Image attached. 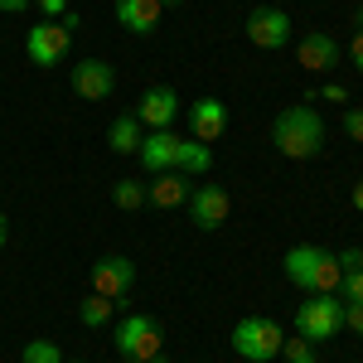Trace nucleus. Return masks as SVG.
Instances as JSON below:
<instances>
[{
	"label": "nucleus",
	"instance_id": "f257e3e1",
	"mask_svg": "<svg viewBox=\"0 0 363 363\" xmlns=\"http://www.w3.org/2000/svg\"><path fill=\"white\" fill-rule=\"evenodd\" d=\"M286 281L301 286L306 296H339V281H344V267H339L335 252L315 247V242H301V247L286 252Z\"/></svg>",
	"mask_w": 363,
	"mask_h": 363
},
{
	"label": "nucleus",
	"instance_id": "f03ea898",
	"mask_svg": "<svg viewBox=\"0 0 363 363\" xmlns=\"http://www.w3.org/2000/svg\"><path fill=\"white\" fill-rule=\"evenodd\" d=\"M272 140H277V150L286 160H310V155H320V145H325V121L315 107H286V112L272 121Z\"/></svg>",
	"mask_w": 363,
	"mask_h": 363
},
{
	"label": "nucleus",
	"instance_id": "7ed1b4c3",
	"mask_svg": "<svg viewBox=\"0 0 363 363\" xmlns=\"http://www.w3.org/2000/svg\"><path fill=\"white\" fill-rule=\"evenodd\" d=\"M344 330V301L339 296H310L296 310V335L310 339V344H325Z\"/></svg>",
	"mask_w": 363,
	"mask_h": 363
},
{
	"label": "nucleus",
	"instance_id": "20e7f679",
	"mask_svg": "<svg viewBox=\"0 0 363 363\" xmlns=\"http://www.w3.org/2000/svg\"><path fill=\"white\" fill-rule=\"evenodd\" d=\"M281 344H286L281 325L277 320H262V315L238 320V330H233V349H238L247 363H272L281 354Z\"/></svg>",
	"mask_w": 363,
	"mask_h": 363
},
{
	"label": "nucleus",
	"instance_id": "39448f33",
	"mask_svg": "<svg viewBox=\"0 0 363 363\" xmlns=\"http://www.w3.org/2000/svg\"><path fill=\"white\" fill-rule=\"evenodd\" d=\"M160 344H165V335H160V325H155L150 315H126V320L116 325V349H121V359L150 363L160 354Z\"/></svg>",
	"mask_w": 363,
	"mask_h": 363
},
{
	"label": "nucleus",
	"instance_id": "423d86ee",
	"mask_svg": "<svg viewBox=\"0 0 363 363\" xmlns=\"http://www.w3.org/2000/svg\"><path fill=\"white\" fill-rule=\"evenodd\" d=\"M68 44H73V29L63 20H39V25L25 34V54L39 63V68H54L68 58Z\"/></svg>",
	"mask_w": 363,
	"mask_h": 363
},
{
	"label": "nucleus",
	"instance_id": "0eeeda50",
	"mask_svg": "<svg viewBox=\"0 0 363 363\" xmlns=\"http://www.w3.org/2000/svg\"><path fill=\"white\" fill-rule=\"evenodd\" d=\"M247 39L257 49H286L291 44V15L277 5H257L247 15Z\"/></svg>",
	"mask_w": 363,
	"mask_h": 363
},
{
	"label": "nucleus",
	"instance_id": "6e6552de",
	"mask_svg": "<svg viewBox=\"0 0 363 363\" xmlns=\"http://www.w3.org/2000/svg\"><path fill=\"white\" fill-rule=\"evenodd\" d=\"M131 286H136V262H131V257H121V252L102 257V262L92 267V291H97V296H107V301H121Z\"/></svg>",
	"mask_w": 363,
	"mask_h": 363
},
{
	"label": "nucleus",
	"instance_id": "1a4fd4ad",
	"mask_svg": "<svg viewBox=\"0 0 363 363\" xmlns=\"http://www.w3.org/2000/svg\"><path fill=\"white\" fill-rule=\"evenodd\" d=\"M68 83H73V92L87 97V102H107L116 92V68L102 63V58H83V63L68 73Z\"/></svg>",
	"mask_w": 363,
	"mask_h": 363
},
{
	"label": "nucleus",
	"instance_id": "9d476101",
	"mask_svg": "<svg viewBox=\"0 0 363 363\" xmlns=\"http://www.w3.org/2000/svg\"><path fill=\"white\" fill-rule=\"evenodd\" d=\"M189 213H194V223L203 228V233H213V228L228 223L233 199H228V189H218V184H199L194 194H189Z\"/></svg>",
	"mask_w": 363,
	"mask_h": 363
},
{
	"label": "nucleus",
	"instance_id": "9b49d317",
	"mask_svg": "<svg viewBox=\"0 0 363 363\" xmlns=\"http://www.w3.org/2000/svg\"><path fill=\"white\" fill-rule=\"evenodd\" d=\"M223 131H228V107L218 97H199L189 107V136L213 145V140H223Z\"/></svg>",
	"mask_w": 363,
	"mask_h": 363
},
{
	"label": "nucleus",
	"instance_id": "f8f14e48",
	"mask_svg": "<svg viewBox=\"0 0 363 363\" xmlns=\"http://www.w3.org/2000/svg\"><path fill=\"white\" fill-rule=\"evenodd\" d=\"M179 116V97H174V87H150L145 97H140L136 107V121L145 131H169V121Z\"/></svg>",
	"mask_w": 363,
	"mask_h": 363
},
{
	"label": "nucleus",
	"instance_id": "ddd939ff",
	"mask_svg": "<svg viewBox=\"0 0 363 363\" xmlns=\"http://www.w3.org/2000/svg\"><path fill=\"white\" fill-rule=\"evenodd\" d=\"M174 150H179L174 131H145L136 155H140V165H145V174H165V169H174Z\"/></svg>",
	"mask_w": 363,
	"mask_h": 363
},
{
	"label": "nucleus",
	"instance_id": "4468645a",
	"mask_svg": "<svg viewBox=\"0 0 363 363\" xmlns=\"http://www.w3.org/2000/svg\"><path fill=\"white\" fill-rule=\"evenodd\" d=\"M189 194H194V184L179 169H165V174H155V184H145V203H155V208H179V203H189Z\"/></svg>",
	"mask_w": 363,
	"mask_h": 363
},
{
	"label": "nucleus",
	"instance_id": "2eb2a0df",
	"mask_svg": "<svg viewBox=\"0 0 363 363\" xmlns=\"http://www.w3.org/2000/svg\"><path fill=\"white\" fill-rule=\"evenodd\" d=\"M339 54H344V49H339L330 34H306V39L296 44V58H301V68H310V73H330L339 63Z\"/></svg>",
	"mask_w": 363,
	"mask_h": 363
},
{
	"label": "nucleus",
	"instance_id": "dca6fc26",
	"mask_svg": "<svg viewBox=\"0 0 363 363\" xmlns=\"http://www.w3.org/2000/svg\"><path fill=\"white\" fill-rule=\"evenodd\" d=\"M160 15H165L160 0H116V20H121V29H131V34H155Z\"/></svg>",
	"mask_w": 363,
	"mask_h": 363
},
{
	"label": "nucleus",
	"instance_id": "f3484780",
	"mask_svg": "<svg viewBox=\"0 0 363 363\" xmlns=\"http://www.w3.org/2000/svg\"><path fill=\"white\" fill-rule=\"evenodd\" d=\"M174 169H179V174H189V179H194V174H208V169H213V150H208V145H203V140H179V150H174Z\"/></svg>",
	"mask_w": 363,
	"mask_h": 363
},
{
	"label": "nucleus",
	"instance_id": "a211bd4d",
	"mask_svg": "<svg viewBox=\"0 0 363 363\" xmlns=\"http://www.w3.org/2000/svg\"><path fill=\"white\" fill-rule=\"evenodd\" d=\"M107 140H112L116 155H136L140 140H145V126L136 121V112H131V116H116L112 126H107Z\"/></svg>",
	"mask_w": 363,
	"mask_h": 363
},
{
	"label": "nucleus",
	"instance_id": "6ab92c4d",
	"mask_svg": "<svg viewBox=\"0 0 363 363\" xmlns=\"http://www.w3.org/2000/svg\"><path fill=\"white\" fill-rule=\"evenodd\" d=\"M112 315H116V301H107V296H87V301H78V320H83L87 330H102V325H112Z\"/></svg>",
	"mask_w": 363,
	"mask_h": 363
},
{
	"label": "nucleus",
	"instance_id": "aec40b11",
	"mask_svg": "<svg viewBox=\"0 0 363 363\" xmlns=\"http://www.w3.org/2000/svg\"><path fill=\"white\" fill-rule=\"evenodd\" d=\"M112 203H116V208H126V213L140 208V203H145V184H140V179H116V184H112Z\"/></svg>",
	"mask_w": 363,
	"mask_h": 363
},
{
	"label": "nucleus",
	"instance_id": "412c9836",
	"mask_svg": "<svg viewBox=\"0 0 363 363\" xmlns=\"http://www.w3.org/2000/svg\"><path fill=\"white\" fill-rule=\"evenodd\" d=\"M20 363H63V354H58L54 339H29L25 354H20Z\"/></svg>",
	"mask_w": 363,
	"mask_h": 363
},
{
	"label": "nucleus",
	"instance_id": "4be33fe9",
	"mask_svg": "<svg viewBox=\"0 0 363 363\" xmlns=\"http://www.w3.org/2000/svg\"><path fill=\"white\" fill-rule=\"evenodd\" d=\"M315 349H320V344H310V339H286V344H281V359L286 363H315Z\"/></svg>",
	"mask_w": 363,
	"mask_h": 363
},
{
	"label": "nucleus",
	"instance_id": "5701e85b",
	"mask_svg": "<svg viewBox=\"0 0 363 363\" xmlns=\"http://www.w3.org/2000/svg\"><path fill=\"white\" fill-rule=\"evenodd\" d=\"M339 301H349V306H363V267L359 272H344V281H339Z\"/></svg>",
	"mask_w": 363,
	"mask_h": 363
},
{
	"label": "nucleus",
	"instance_id": "b1692460",
	"mask_svg": "<svg viewBox=\"0 0 363 363\" xmlns=\"http://www.w3.org/2000/svg\"><path fill=\"white\" fill-rule=\"evenodd\" d=\"M344 136L363 140V107H344Z\"/></svg>",
	"mask_w": 363,
	"mask_h": 363
},
{
	"label": "nucleus",
	"instance_id": "393cba45",
	"mask_svg": "<svg viewBox=\"0 0 363 363\" xmlns=\"http://www.w3.org/2000/svg\"><path fill=\"white\" fill-rule=\"evenodd\" d=\"M34 5H39L44 20H63V15H68V0H34Z\"/></svg>",
	"mask_w": 363,
	"mask_h": 363
},
{
	"label": "nucleus",
	"instance_id": "a878e982",
	"mask_svg": "<svg viewBox=\"0 0 363 363\" xmlns=\"http://www.w3.org/2000/svg\"><path fill=\"white\" fill-rule=\"evenodd\" d=\"M335 257H339L344 272H359V267H363V247H344V252H335Z\"/></svg>",
	"mask_w": 363,
	"mask_h": 363
},
{
	"label": "nucleus",
	"instance_id": "bb28decb",
	"mask_svg": "<svg viewBox=\"0 0 363 363\" xmlns=\"http://www.w3.org/2000/svg\"><path fill=\"white\" fill-rule=\"evenodd\" d=\"M344 330L363 335V306H349V301H344Z\"/></svg>",
	"mask_w": 363,
	"mask_h": 363
},
{
	"label": "nucleus",
	"instance_id": "cd10ccee",
	"mask_svg": "<svg viewBox=\"0 0 363 363\" xmlns=\"http://www.w3.org/2000/svg\"><path fill=\"white\" fill-rule=\"evenodd\" d=\"M320 97H325V102H349V87H344V83H325V87H320Z\"/></svg>",
	"mask_w": 363,
	"mask_h": 363
},
{
	"label": "nucleus",
	"instance_id": "c85d7f7f",
	"mask_svg": "<svg viewBox=\"0 0 363 363\" xmlns=\"http://www.w3.org/2000/svg\"><path fill=\"white\" fill-rule=\"evenodd\" d=\"M349 58H354V68H363V29L349 39Z\"/></svg>",
	"mask_w": 363,
	"mask_h": 363
},
{
	"label": "nucleus",
	"instance_id": "c756f323",
	"mask_svg": "<svg viewBox=\"0 0 363 363\" xmlns=\"http://www.w3.org/2000/svg\"><path fill=\"white\" fill-rule=\"evenodd\" d=\"M29 5H34V0H0V10H5V15H25Z\"/></svg>",
	"mask_w": 363,
	"mask_h": 363
},
{
	"label": "nucleus",
	"instance_id": "7c9ffc66",
	"mask_svg": "<svg viewBox=\"0 0 363 363\" xmlns=\"http://www.w3.org/2000/svg\"><path fill=\"white\" fill-rule=\"evenodd\" d=\"M354 208H359V213H363V179H359V184H354Z\"/></svg>",
	"mask_w": 363,
	"mask_h": 363
},
{
	"label": "nucleus",
	"instance_id": "2f4dec72",
	"mask_svg": "<svg viewBox=\"0 0 363 363\" xmlns=\"http://www.w3.org/2000/svg\"><path fill=\"white\" fill-rule=\"evenodd\" d=\"M5 238H10V223H5V213H0V247H5Z\"/></svg>",
	"mask_w": 363,
	"mask_h": 363
},
{
	"label": "nucleus",
	"instance_id": "473e14b6",
	"mask_svg": "<svg viewBox=\"0 0 363 363\" xmlns=\"http://www.w3.org/2000/svg\"><path fill=\"white\" fill-rule=\"evenodd\" d=\"M354 25H359V29H363V5H359V15H354Z\"/></svg>",
	"mask_w": 363,
	"mask_h": 363
},
{
	"label": "nucleus",
	"instance_id": "72a5a7b5",
	"mask_svg": "<svg viewBox=\"0 0 363 363\" xmlns=\"http://www.w3.org/2000/svg\"><path fill=\"white\" fill-rule=\"evenodd\" d=\"M160 5H165V10H169V5H184V0H160Z\"/></svg>",
	"mask_w": 363,
	"mask_h": 363
},
{
	"label": "nucleus",
	"instance_id": "f704fd0d",
	"mask_svg": "<svg viewBox=\"0 0 363 363\" xmlns=\"http://www.w3.org/2000/svg\"><path fill=\"white\" fill-rule=\"evenodd\" d=\"M150 363H169V359H165V354H155V359H150Z\"/></svg>",
	"mask_w": 363,
	"mask_h": 363
},
{
	"label": "nucleus",
	"instance_id": "c9c22d12",
	"mask_svg": "<svg viewBox=\"0 0 363 363\" xmlns=\"http://www.w3.org/2000/svg\"><path fill=\"white\" fill-rule=\"evenodd\" d=\"M121 363H140V359H121Z\"/></svg>",
	"mask_w": 363,
	"mask_h": 363
},
{
	"label": "nucleus",
	"instance_id": "e433bc0d",
	"mask_svg": "<svg viewBox=\"0 0 363 363\" xmlns=\"http://www.w3.org/2000/svg\"><path fill=\"white\" fill-rule=\"evenodd\" d=\"M63 363H68V359H63Z\"/></svg>",
	"mask_w": 363,
	"mask_h": 363
}]
</instances>
